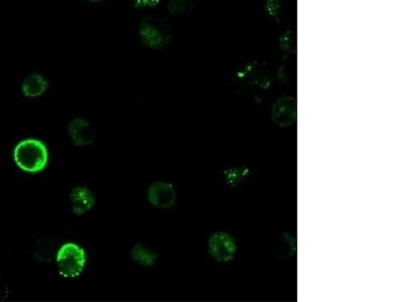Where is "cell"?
<instances>
[{
    "label": "cell",
    "instance_id": "obj_4",
    "mask_svg": "<svg viewBox=\"0 0 403 302\" xmlns=\"http://www.w3.org/2000/svg\"><path fill=\"white\" fill-rule=\"evenodd\" d=\"M210 255L216 261L227 262L233 259L237 246L235 240L226 233H215L208 243Z\"/></svg>",
    "mask_w": 403,
    "mask_h": 302
},
{
    "label": "cell",
    "instance_id": "obj_12",
    "mask_svg": "<svg viewBox=\"0 0 403 302\" xmlns=\"http://www.w3.org/2000/svg\"><path fill=\"white\" fill-rule=\"evenodd\" d=\"M194 10V0H168V10L173 17H187Z\"/></svg>",
    "mask_w": 403,
    "mask_h": 302
},
{
    "label": "cell",
    "instance_id": "obj_6",
    "mask_svg": "<svg viewBox=\"0 0 403 302\" xmlns=\"http://www.w3.org/2000/svg\"><path fill=\"white\" fill-rule=\"evenodd\" d=\"M72 142L79 148L91 145L95 141V133L88 120L82 117L74 118L68 126Z\"/></svg>",
    "mask_w": 403,
    "mask_h": 302
},
{
    "label": "cell",
    "instance_id": "obj_8",
    "mask_svg": "<svg viewBox=\"0 0 403 302\" xmlns=\"http://www.w3.org/2000/svg\"><path fill=\"white\" fill-rule=\"evenodd\" d=\"M70 199L73 207V213L76 216H84L89 213L96 203L95 196L87 187L79 185L70 192Z\"/></svg>",
    "mask_w": 403,
    "mask_h": 302
},
{
    "label": "cell",
    "instance_id": "obj_7",
    "mask_svg": "<svg viewBox=\"0 0 403 302\" xmlns=\"http://www.w3.org/2000/svg\"><path fill=\"white\" fill-rule=\"evenodd\" d=\"M297 100L286 97L278 100L273 108V120L280 127L290 126L297 120Z\"/></svg>",
    "mask_w": 403,
    "mask_h": 302
},
{
    "label": "cell",
    "instance_id": "obj_5",
    "mask_svg": "<svg viewBox=\"0 0 403 302\" xmlns=\"http://www.w3.org/2000/svg\"><path fill=\"white\" fill-rule=\"evenodd\" d=\"M148 200L157 209H170L177 201L174 185L166 181H155L148 188Z\"/></svg>",
    "mask_w": 403,
    "mask_h": 302
},
{
    "label": "cell",
    "instance_id": "obj_11",
    "mask_svg": "<svg viewBox=\"0 0 403 302\" xmlns=\"http://www.w3.org/2000/svg\"><path fill=\"white\" fill-rule=\"evenodd\" d=\"M297 243L288 234H282L275 241L273 253L279 258H290L295 255Z\"/></svg>",
    "mask_w": 403,
    "mask_h": 302
},
{
    "label": "cell",
    "instance_id": "obj_14",
    "mask_svg": "<svg viewBox=\"0 0 403 302\" xmlns=\"http://www.w3.org/2000/svg\"><path fill=\"white\" fill-rule=\"evenodd\" d=\"M88 1H90V2H100V1H102V0H88Z\"/></svg>",
    "mask_w": 403,
    "mask_h": 302
},
{
    "label": "cell",
    "instance_id": "obj_1",
    "mask_svg": "<svg viewBox=\"0 0 403 302\" xmlns=\"http://www.w3.org/2000/svg\"><path fill=\"white\" fill-rule=\"evenodd\" d=\"M13 159L19 170L28 174H38L47 168L49 151L39 139L21 140L13 150Z\"/></svg>",
    "mask_w": 403,
    "mask_h": 302
},
{
    "label": "cell",
    "instance_id": "obj_9",
    "mask_svg": "<svg viewBox=\"0 0 403 302\" xmlns=\"http://www.w3.org/2000/svg\"><path fill=\"white\" fill-rule=\"evenodd\" d=\"M50 83L39 73H30L25 77L21 85V91L28 99L41 97L49 89Z\"/></svg>",
    "mask_w": 403,
    "mask_h": 302
},
{
    "label": "cell",
    "instance_id": "obj_10",
    "mask_svg": "<svg viewBox=\"0 0 403 302\" xmlns=\"http://www.w3.org/2000/svg\"><path fill=\"white\" fill-rule=\"evenodd\" d=\"M130 258L135 263L144 267H153L157 261V254L139 242L131 248Z\"/></svg>",
    "mask_w": 403,
    "mask_h": 302
},
{
    "label": "cell",
    "instance_id": "obj_2",
    "mask_svg": "<svg viewBox=\"0 0 403 302\" xmlns=\"http://www.w3.org/2000/svg\"><path fill=\"white\" fill-rule=\"evenodd\" d=\"M139 37L148 49L161 50L172 41V26L166 19L146 15L139 23Z\"/></svg>",
    "mask_w": 403,
    "mask_h": 302
},
{
    "label": "cell",
    "instance_id": "obj_3",
    "mask_svg": "<svg viewBox=\"0 0 403 302\" xmlns=\"http://www.w3.org/2000/svg\"><path fill=\"white\" fill-rule=\"evenodd\" d=\"M59 273L63 278L80 276L87 264V254L82 247L67 242L60 247L56 256Z\"/></svg>",
    "mask_w": 403,
    "mask_h": 302
},
{
    "label": "cell",
    "instance_id": "obj_13",
    "mask_svg": "<svg viewBox=\"0 0 403 302\" xmlns=\"http://www.w3.org/2000/svg\"><path fill=\"white\" fill-rule=\"evenodd\" d=\"M135 8H141V10H146V8H155L159 3L161 0H132Z\"/></svg>",
    "mask_w": 403,
    "mask_h": 302
}]
</instances>
